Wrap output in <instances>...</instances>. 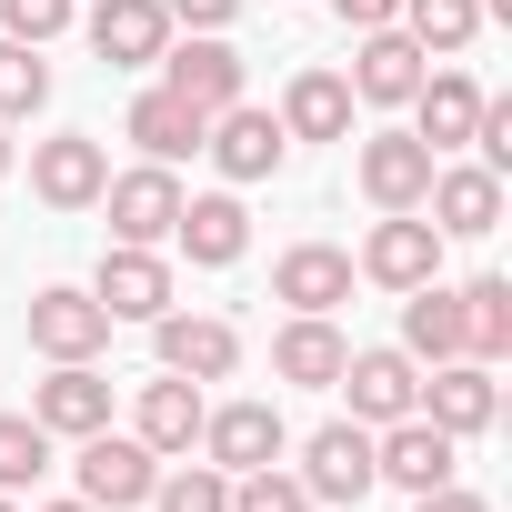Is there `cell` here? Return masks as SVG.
Wrapping results in <instances>:
<instances>
[{"label":"cell","instance_id":"cell-37","mask_svg":"<svg viewBox=\"0 0 512 512\" xmlns=\"http://www.w3.org/2000/svg\"><path fill=\"white\" fill-rule=\"evenodd\" d=\"M412 512H492V502L462 492V482H432V492H412Z\"/></svg>","mask_w":512,"mask_h":512},{"label":"cell","instance_id":"cell-8","mask_svg":"<svg viewBox=\"0 0 512 512\" xmlns=\"http://www.w3.org/2000/svg\"><path fill=\"white\" fill-rule=\"evenodd\" d=\"M31 352H41V362H101V352H111V312H101L91 292L51 282V292H31Z\"/></svg>","mask_w":512,"mask_h":512},{"label":"cell","instance_id":"cell-16","mask_svg":"<svg viewBox=\"0 0 512 512\" xmlns=\"http://www.w3.org/2000/svg\"><path fill=\"white\" fill-rule=\"evenodd\" d=\"M31 422H41L51 442L101 432V422H111V382H101V362H51V382L31 392Z\"/></svg>","mask_w":512,"mask_h":512},{"label":"cell","instance_id":"cell-9","mask_svg":"<svg viewBox=\"0 0 512 512\" xmlns=\"http://www.w3.org/2000/svg\"><path fill=\"white\" fill-rule=\"evenodd\" d=\"M91 302H101L111 322H161V312H171V262L141 251V241H111L101 272H91Z\"/></svg>","mask_w":512,"mask_h":512},{"label":"cell","instance_id":"cell-3","mask_svg":"<svg viewBox=\"0 0 512 512\" xmlns=\"http://www.w3.org/2000/svg\"><path fill=\"white\" fill-rule=\"evenodd\" d=\"M352 272H362V282H382V292H422V282H442V231H432L422 211H382Z\"/></svg>","mask_w":512,"mask_h":512},{"label":"cell","instance_id":"cell-11","mask_svg":"<svg viewBox=\"0 0 512 512\" xmlns=\"http://www.w3.org/2000/svg\"><path fill=\"white\" fill-rule=\"evenodd\" d=\"M151 352H161V372H181V382H231L241 332H231L221 312H161V322H151Z\"/></svg>","mask_w":512,"mask_h":512},{"label":"cell","instance_id":"cell-17","mask_svg":"<svg viewBox=\"0 0 512 512\" xmlns=\"http://www.w3.org/2000/svg\"><path fill=\"white\" fill-rule=\"evenodd\" d=\"M272 302H292V312H342V302H352V251H342V241H292L282 262H272Z\"/></svg>","mask_w":512,"mask_h":512},{"label":"cell","instance_id":"cell-25","mask_svg":"<svg viewBox=\"0 0 512 512\" xmlns=\"http://www.w3.org/2000/svg\"><path fill=\"white\" fill-rule=\"evenodd\" d=\"M272 121H282V141H352V81L342 71H292Z\"/></svg>","mask_w":512,"mask_h":512},{"label":"cell","instance_id":"cell-33","mask_svg":"<svg viewBox=\"0 0 512 512\" xmlns=\"http://www.w3.org/2000/svg\"><path fill=\"white\" fill-rule=\"evenodd\" d=\"M231 512H312V492H302V472H231Z\"/></svg>","mask_w":512,"mask_h":512},{"label":"cell","instance_id":"cell-6","mask_svg":"<svg viewBox=\"0 0 512 512\" xmlns=\"http://www.w3.org/2000/svg\"><path fill=\"white\" fill-rule=\"evenodd\" d=\"M372 482H382V472H372V432H362V422H322V432L302 442V492H312V502L362 512Z\"/></svg>","mask_w":512,"mask_h":512},{"label":"cell","instance_id":"cell-2","mask_svg":"<svg viewBox=\"0 0 512 512\" xmlns=\"http://www.w3.org/2000/svg\"><path fill=\"white\" fill-rule=\"evenodd\" d=\"M181 201H191V191L171 181V161H141V171H111L91 211H111V241L161 251V241H171V221H181Z\"/></svg>","mask_w":512,"mask_h":512},{"label":"cell","instance_id":"cell-28","mask_svg":"<svg viewBox=\"0 0 512 512\" xmlns=\"http://www.w3.org/2000/svg\"><path fill=\"white\" fill-rule=\"evenodd\" d=\"M462 352H472V362H502V352H512V282H502V272L462 282Z\"/></svg>","mask_w":512,"mask_h":512},{"label":"cell","instance_id":"cell-15","mask_svg":"<svg viewBox=\"0 0 512 512\" xmlns=\"http://www.w3.org/2000/svg\"><path fill=\"white\" fill-rule=\"evenodd\" d=\"M201 452H211L221 472H262V462L292 452V432H282L272 402H221V412H201Z\"/></svg>","mask_w":512,"mask_h":512},{"label":"cell","instance_id":"cell-1","mask_svg":"<svg viewBox=\"0 0 512 512\" xmlns=\"http://www.w3.org/2000/svg\"><path fill=\"white\" fill-rule=\"evenodd\" d=\"M71 472H81V502H91V512H141L151 482H161V452L101 422V432H81V462H71Z\"/></svg>","mask_w":512,"mask_h":512},{"label":"cell","instance_id":"cell-38","mask_svg":"<svg viewBox=\"0 0 512 512\" xmlns=\"http://www.w3.org/2000/svg\"><path fill=\"white\" fill-rule=\"evenodd\" d=\"M0 181H11V121H0Z\"/></svg>","mask_w":512,"mask_h":512},{"label":"cell","instance_id":"cell-32","mask_svg":"<svg viewBox=\"0 0 512 512\" xmlns=\"http://www.w3.org/2000/svg\"><path fill=\"white\" fill-rule=\"evenodd\" d=\"M51 101V61L31 41H0V121H31Z\"/></svg>","mask_w":512,"mask_h":512},{"label":"cell","instance_id":"cell-29","mask_svg":"<svg viewBox=\"0 0 512 512\" xmlns=\"http://www.w3.org/2000/svg\"><path fill=\"white\" fill-rule=\"evenodd\" d=\"M402 31L422 41V61H452L482 31V0H402Z\"/></svg>","mask_w":512,"mask_h":512},{"label":"cell","instance_id":"cell-30","mask_svg":"<svg viewBox=\"0 0 512 512\" xmlns=\"http://www.w3.org/2000/svg\"><path fill=\"white\" fill-rule=\"evenodd\" d=\"M151 512H231V472L221 462H181L151 482Z\"/></svg>","mask_w":512,"mask_h":512},{"label":"cell","instance_id":"cell-23","mask_svg":"<svg viewBox=\"0 0 512 512\" xmlns=\"http://www.w3.org/2000/svg\"><path fill=\"white\" fill-rule=\"evenodd\" d=\"M171 241L191 251L201 272H231L241 251H251V211H241V191H201V201H181V221H171Z\"/></svg>","mask_w":512,"mask_h":512},{"label":"cell","instance_id":"cell-27","mask_svg":"<svg viewBox=\"0 0 512 512\" xmlns=\"http://www.w3.org/2000/svg\"><path fill=\"white\" fill-rule=\"evenodd\" d=\"M402 352L412 362H462V292H442V282L402 292Z\"/></svg>","mask_w":512,"mask_h":512},{"label":"cell","instance_id":"cell-18","mask_svg":"<svg viewBox=\"0 0 512 512\" xmlns=\"http://www.w3.org/2000/svg\"><path fill=\"white\" fill-rule=\"evenodd\" d=\"M91 51L111 71H151L171 51V11L161 0H91Z\"/></svg>","mask_w":512,"mask_h":512},{"label":"cell","instance_id":"cell-7","mask_svg":"<svg viewBox=\"0 0 512 512\" xmlns=\"http://www.w3.org/2000/svg\"><path fill=\"white\" fill-rule=\"evenodd\" d=\"M422 211H432L442 241H482V231H502V171H482V161H432Z\"/></svg>","mask_w":512,"mask_h":512},{"label":"cell","instance_id":"cell-39","mask_svg":"<svg viewBox=\"0 0 512 512\" xmlns=\"http://www.w3.org/2000/svg\"><path fill=\"white\" fill-rule=\"evenodd\" d=\"M41 512H91V502H41Z\"/></svg>","mask_w":512,"mask_h":512},{"label":"cell","instance_id":"cell-20","mask_svg":"<svg viewBox=\"0 0 512 512\" xmlns=\"http://www.w3.org/2000/svg\"><path fill=\"white\" fill-rule=\"evenodd\" d=\"M472 121H482V81H472V71H422V91H412V141H432V161H452V151L472 141Z\"/></svg>","mask_w":512,"mask_h":512},{"label":"cell","instance_id":"cell-14","mask_svg":"<svg viewBox=\"0 0 512 512\" xmlns=\"http://www.w3.org/2000/svg\"><path fill=\"white\" fill-rule=\"evenodd\" d=\"M492 412H502V382H492V362H432V382H422V422H442L452 442H472V432H492Z\"/></svg>","mask_w":512,"mask_h":512},{"label":"cell","instance_id":"cell-34","mask_svg":"<svg viewBox=\"0 0 512 512\" xmlns=\"http://www.w3.org/2000/svg\"><path fill=\"white\" fill-rule=\"evenodd\" d=\"M71 21H81V0H0V41H31V51L61 41Z\"/></svg>","mask_w":512,"mask_h":512},{"label":"cell","instance_id":"cell-12","mask_svg":"<svg viewBox=\"0 0 512 512\" xmlns=\"http://www.w3.org/2000/svg\"><path fill=\"white\" fill-rule=\"evenodd\" d=\"M452 462H462V442H452L442 422H422V412H402V422H382V432H372V472H382V482H402V492L452 482Z\"/></svg>","mask_w":512,"mask_h":512},{"label":"cell","instance_id":"cell-26","mask_svg":"<svg viewBox=\"0 0 512 512\" xmlns=\"http://www.w3.org/2000/svg\"><path fill=\"white\" fill-rule=\"evenodd\" d=\"M201 131H211V121H201L181 91H161V81L131 101V141H141L151 161H191V151H201Z\"/></svg>","mask_w":512,"mask_h":512},{"label":"cell","instance_id":"cell-35","mask_svg":"<svg viewBox=\"0 0 512 512\" xmlns=\"http://www.w3.org/2000/svg\"><path fill=\"white\" fill-rule=\"evenodd\" d=\"M161 11H171V31H231L241 0H161Z\"/></svg>","mask_w":512,"mask_h":512},{"label":"cell","instance_id":"cell-5","mask_svg":"<svg viewBox=\"0 0 512 512\" xmlns=\"http://www.w3.org/2000/svg\"><path fill=\"white\" fill-rule=\"evenodd\" d=\"M332 392H352V422H362V432H382V422L422 412V362H412L402 342H382V352H352Z\"/></svg>","mask_w":512,"mask_h":512},{"label":"cell","instance_id":"cell-21","mask_svg":"<svg viewBox=\"0 0 512 512\" xmlns=\"http://www.w3.org/2000/svg\"><path fill=\"white\" fill-rule=\"evenodd\" d=\"M362 191H372V211H422V191H432V141L372 131V141H362Z\"/></svg>","mask_w":512,"mask_h":512},{"label":"cell","instance_id":"cell-19","mask_svg":"<svg viewBox=\"0 0 512 512\" xmlns=\"http://www.w3.org/2000/svg\"><path fill=\"white\" fill-rule=\"evenodd\" d=\"M422 91V41L392 21V31H362V51H352V101H372V111H402Z\"/></svg>","mask_w":512,"mask_h":512},{"label":"cell","instance_id":"cell-22","mask_svg":"<svg viewBox=\"0 0 512 512\" xmlns=\"http://www.w3.org/2000/svg\"><path fill=\"white\" fill-rule=\"evenodd\" d=\"M342 362H352V342H342V322H332V312H292V322L272 332V372H282V382H302V392H332V382H342Z\"/></svg>","mask_w":512,"mask_h":512},{"label":"cell","instance_id":"cell-31","mask_svg":"<svg viewBox=\"0 0 512 512\" xmlns=\"http://www.w3.org/2000/svg\"><path fill=\"white\" fill-rule=\"evenodd\" d=\"M51 472V432L31 412H0V492H31Z\"/></svg>","mask_w":512,"mask_h":512},{"label":"cell","instance_id":"cell-4","mask_svg":"<svg viewBox=\"0 0 512 512\" xmlns=\"http://www.w3.org/2000/svg\"><path fill=\"white\" fill-rule=\"evenodd\" d=\"M161 91H181V101L211 121V111H231V101L251 91V71H241V51H231L221 31H191V41L161 51Z\"/></svg>","mask_w":512,"mask_h":512},{"label":"cell","instance_id":"cell-40","mask_svg":"<svg viewBox=\"0 0 512 512\" xmlns=\"http://www.w3.org/2000/svg\"><path fill=\"white\" fill-rule=\"evenodd\" d=\"M0 512H21V502H11V492H0Z\"/></svg>","mask_w":512,"mask_h":512},{"label":"cell","instance_id":"cell-13","mask_svg":"<svg viewBox=\"0 0 512 512\" xmlns=\"http://www.w3.org/2000/svg\"><path fill=\"white\" fill-rule=\"evenodd\" d=\"M201 151H211V161H221V181L241 191V181H272L292 141H282V121H272V111H251V101H231V111H211Z\"/></svg>","mask_w":512,"mask_h":512},{"label":"cell","instance_id":"cell-24","mask_svg":"<svg viewBox=\"0 0 512 512\" xmlns=\"http://www.w3.org/2000/svg\"><path fill=\"white\" fill-rule=\"evenodd\" d=\"M201 382H181V372H161V382H141V412H131V442H151L161 462H181L191 442H201Z\"/></svg>","mask_w":512,"mask_h":512},{"label":"cell","instance_id":"cell-10","mask_svg":"<svg viewBox=\"0 0 512 512\" xmlns=\"http://www.w3.org/2000/svg\"><path fill=\"white\" fill-rule=\"evenodd\" d=\"M101 181H111V151H101L91 131H51V141H31V191H41L51 211H91Z\"/></svg>","mask_w":512,"mask_h":512},{"label":"cell","instance_id":"cell-36","mask_svg":"<svg viewBox=\"0 0 512 512\" xmlns=\"http://www.w3.org/2000/svg\"><path fill=\"white\" fill-rule=\"evenodd\" d=\"M332 11H342V31H392L402 0H332Z\"/></svg>","mask_w":512,"mask_h":512}]
</instances>
